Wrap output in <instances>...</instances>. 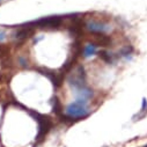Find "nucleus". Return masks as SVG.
I'll return each mask as SVG.
<instances>
[{
	"label": "nucleus",
	"mask_w": 147,
	"mask_h": 147,
	"mask_svg": "<svg viewBox=\"0 0 147 147\" xmlns=\"http://www.w3.org/2000/svg\"><path fill=\"white\" fill-rule=\"evenodd\" d=\"M31 32H32V29H30L29 27H27V28H21L20 30L16 31L15 38H18V40H24V38L29 37V35H31Z\"/></svg>",
	"instance_id": "20e7f679"
},
{
	"label": "nucleus",
	"mask_w": 147,
	"mask_h": 147,
	"mask_svg": "<svg viewBox=\"0 0 147 147\" xmlns=\"http://www.w3.org/2000/svg\"><path fill=\"white\" fill-rule=\"evenodd\" d=\"M100 57L107 63H113V56L110 53H108V52H105V51H101L100 52Z\"/></svg>",
	"instance_id": "423d86ee"
},
{
	"label": "nucleus",
	"mask_w": 147,
	"mask_h": 147,
	"mask_svg": "<svg viewBox=\"0 0 147 147\" xmlns=\"http://www.w3.org/2000/svg\"><path fill=\"white\" fill-rule=\"evenodd\" d=\"M61 23V19L59 16H49V18H43L40 19L37 21L32 22V24L35 27H38V28H43V29H53L59 27Z\"/></svg>",
	"instance_id": "f03ea898"
},
{
	"label": "nucleus",
	"mask_w": 147,
	"mask_h": 147,
	"mask_svg": "<svg viewBox=\"0 0 147 147\" xmlns=\"http://www.w3.org/2000/svg\"><path fill=\"white\" fill-rule=\"evenodd\" d=\"M96 52V45L94 44H88L85 47L84 49V57L85 58H88V57H92L93 55H95Z\"/></svg>",
	"instance_id": "39448f33"
},
{
	"label": "nucleus",
	"mask_w": 147,
	"mask_h": 147,
	"mask_svg": "<svg viewBox=\"0 0 147 147\" xmlns=\"http://www.w3.org/2000/svg\"><path fill=\"white\" fill-rule=\"evenodd\" d=\"M87 29L90 30L92 32H96V34H103L104 31L108 30V27L105 24H102V23H98V22H89L87 24Z\"/></svg>",
	"instance_id": "7ed1b4c3"
},
{
	"label": "nucleus",
	"mask_w": 147,
	"mask_h": 147,
	"mask_svg": "<svg viewBox=\"0 0 147 147\" xmlns=\"http://www.w3.org/2000/svg\"><path fill=\"white\" fill-rule=\"evenodd\" d=\"M65 115L69 119H82L89 115L87 109V101L77 100L76 102L69 103L65 109Z\"/></svg>",
	"instance_id": "f257e3e1"
},
{
	"label": "nucleus",
	"mask_w": 147,
	"mask_h": 147,
	"mask_svg": "<svg viewBox=\"0 0 147 147\" xmlns=\"http://www.w3.org/2000/svg\"><path fill=\"white\" fill-rule=\"evenodd\" d=\"M145 147H147V146H145Z\"/></svg>",
	"instance_id": "6e6552de"
},
{
	"label": "nucleus",
	"mask_w": 147,
	"mask_h": 147,
	"mask_svg": "<svg viewBox=\"0 0 147 147\" xmlns=\"http://www.w3.org/2000/svg\"><path fill=\"white\" fill-rule=\"evenodd\" d=\"M5 38V32L4 31H0V42Z\"/></svg>",
	"instance_id": "0eeeda50"
}]
</instances>
